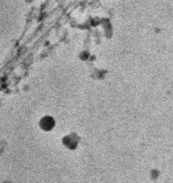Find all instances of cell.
Returning a JSON list of instances; mask_svg holds the SVG:
<instances>
[{
  "mask_svg": "<svg viewBox=\"0 0 173 183\" xmlns=\"http://www.w3.org/2000/svg\"><path fill=\"white\" fill-rule=\"evenodd\" d=\"M39 127L42 131L50 132L54 128L56 125V121L51 115L46 114L42 117L39 120Z\"/></svg>",
  "mask_w": 173,
  "mask_h": 183,
  "instance_id": "cell-1",
  "label": "cell"
},
{
  "mask_svg": "<svg viewBox=\"0 0 173 183\" xmlns=\"http://www.w3.org/2000/svg\"><path fill=\"white\" fill-rule=\"evenodd\" d=\"M62 142L67 147L70 149L74 148L75 145H77L76 138L73 136V135H68V136L64 137L62 139Z\"/></svg>",
  "mask_w": 173,
  "mask_h": 183,
  "instance_id": "cell-2",
  "label": "cell"
},
{
  "mask_svg": "<svg viewBox=\"0 0 173 183\" xmlns=\"http://www.w3.org/2000/svg\"><path fill=\"white\" fill-rule=\"evenodd\" d=\"M34 0H26V2H28V3H31V2H34Z\"/></svg>",
  "mask_w": 173,
  "mask_h": 183,
  "instance_id": "cell-3",
  "label": "cell"
},
{
  "mask_svg": "<svg viewBox=\"0 0 173 183\" xmlns=\"http://www.w3.org/2000/svg\"><path fill=\"white\" fill-rule=\"evenodd\" d=\"M3 183H11V182H4Z\"/></svg>",
  "mask_w": 173,
  "mask_h": 183,
  "instance_id": "cell-4",
  "label": "cell"
}]
</instances>
